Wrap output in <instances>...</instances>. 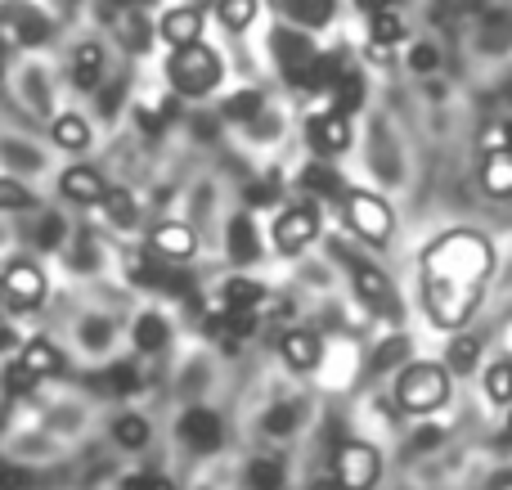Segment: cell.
<instances>
[{
	"label": "cell",
	"mask_w": 512,
	"mask_h": 490,
	"mask_svg": "<svg viewBox=\"0 0 512 490\" xmlns=\"http://www.w3.org/2000/svg\"><path fill=\"white\" fill-rule=\"evenodd\" d=\"M382 477V455L369 441H346L333 455V482L342 490H373Z\"/></svg>",
	"instance_id": "cell-5"
},
{
	"label": "cell",
	"mask_w": 512,
	"mask_h": 490,
	"mask_svg": "<svg viewBox=\"0 0 512 490\" xmlns=\"http://www.w3.org/2000/svg\"><path fill=\"white\" fill-rule=\"evenodd\" d=\"M315 239H319V212L310 203L288 207V212L274 221V248H279L283 257H292V252H306Z\"/></svg>",
	"instance_id": "cell-9"
},
{
	"label": "cell",
	"mask_w": 512,
	"mask_h": 490,
	"mask_svg": "<svg viewBox=\"0 0 512 490\" xmlns=\"http://www.w3.org/2000/svg\"><path fill=\"white\" fill-rule=\"evenodd\" d=\"M198 252V234L189 230L185 221H162L158 230L149 234V257L162 261H189Z\"/></svg>",
	"instance_id": "cell-11"
},
{
	"label": "cell",
	"mask_w": 512,
	"mask_h": 490,
	"mask_svg": "<svg viewBox=\"0 0 512 490\" xmlns=\"http://www.w3.org/2000/svg\"><path fill=\"white\" fill-rule=\"evenodd\" d=\"M216 14H221L225 32H248L256 18V0H216Z\"/></svg>",
	"instance_id": "cell-28"
},
{
	"label": "cell",
	"mask_w": 512,
	"mask_h": 490,
	"mask_svg": "<svg viewBox=\"0 0 512 490\" xmlns=\"http://www.w3.org/2000/svg\"><path fill=\"white\" fill-rule=\"evenodd\" d=\"M158 32H162V41H167V45H189V41H203V9H194V5H180V9H171V14H162Z\"/></svg>",
	"instance_id": "cell-16"
},
{
	"label": "cell",
	"mask_w": 512,
	"mask_h": 490,
	"mask_svg": "<svg viewBox=\"0 0 512 490\" xmlns=\"http://www.w3.org/2000/svg\"><path fill=\"white\" fill-rule=\"evenodd\" d=\"M50 140L59 144V149H68V153H81L90 144V122L81 113H59L50 122Z\"/></svg>",
	"instance_id": "cell-21"
},
{
	"label": "cell",
	"mask_w": 512,
	"mask_h": 490,
	"mask_svg": "<svg viewBox=\"0 0 512 490\" xmlns=\"http://www.w3.org/2000/svg\"><path fill=\"white\" fill-rule=\"evenodd\" d=\"M423 266V311L436 329H463L495 275V243L481 230H445L418 257Z\"/></svg>",
	"instance_id": "cell-1"
},
{
	"label": "cell",
	"mask_w": 512,
	"mask_h": 490,
	"mask_svg": "<svg viewBox=\"0 0 512 490\" xmlns=\"http://www.w3.org/2000/svg\"><path fill=\"white\" fill-rule=\"evenodd\" d=\"M18 365H23L36 383H41V378H59L63 374V351L54 347L50 338H32V342H23V351H18Z\"/></svg>",
	"instance_id": "cell-14"
},
{
	"label": "cell",
	"mask_w": 512,
	"mask_h": 490,
	"mask_svg": "<svg viewBox=\"0 0 512 490\" xmlns=\"http://www.w3.org/2000/svg\"><path fill=\"white\" fill-rule=\"evenodd\" d=\"M333 95H337V113L351 117L355 108L364 104V81L355 77V72H342V77H337V86H333Z\"/></svg>",
	"instance_id": "cell-32"
},
{
	"label": "cell",
	"mask_w": 512,
	"mask_h": 490,
	"mask_svg": "<svg viewBox=\"0 0 512 490\" xmlns=\"http://www.w3.org/2000/svg\"><path fill=\"white\" fill-rule=\"evenodd\" d=\"M355 9H364V14H378V9H391V0H355Z\"/></svg>",
	"instance_id": "cell-42"
},
{
	"label": "cell",
	"mask_w": 512,
	"mask_h": 490,
	"mask_svg": "<svg viewBox=\"0 0 512 490\" xmlns=\"http://www.w3.org/2000/svg\"><path fill=\"white\" fill-rule=\"evenodd\" d=\"M221 302H225V311H256L265 302V284H256L248 275H230L221 284Z\"/></svg>",
	"instance_id": "cell-19"
},
{
	"label": "cell",
	"mask_w": 512,
	"mask_h": 490,
	"mask_svg": "<svg viewBox=\"0 0 512 490\" xmlns=\"http://www.w3.org/2000/svg\"><path fill=\"white\" fill-rule=\"evenodd\" d=\"M45 288L50 284H45L41 266H32V261H9L5 275H0V293L14 311H36L45 302Z\"/></svg>",
	"instance_id": "cell-7"
},
{
	"label": "cell",
	"mask_w": 512,
	"mask_h": 490,
	"mask_svg": "<svg viewBox=\"0 0 512 490\" xmlns=\"http://www.w3.org/2000/svg\"><path fill=\"white\" fill-rule=\"evenodd\" d=\"M369 59L373 63H391V45L387 41H369Z\"/></svg>",
	"instance_id": "cell-40"
},
{
	"label": "cell",
	"mask_w": 512,
	"mask_h": 490,
	"mask_svg": "<svg viewBox=\"0 0 512 490\" xmlns=\"http://www.w3.org/2000/svg\"><path fill=\"white\" fill-rule=\"evenodd\" d=\"M0 347H14V333L9 329H0Z\"/></svg>",
	"instance_id": "cell-46"
},
{
	"label": "cell",
	"mask_w": 512,
	"mask_h": 490,
	"mask_svg": "<svg viewBox=\"0 0 512 490\" xmlns=\"http://www.w3.org/2000/svg\"><path fill=\"white\" fill-rule=\"evenodd\" d=\"M14 32H18V45H41L50 36V18L41 9H14Z\"/></svg>",
	"instance_id": "cell-26"
},
{
	"label": "cell",
	"mask_w": 512,
	"mask_h": 490,
	"mask_svg": "<svg viewBox=\"0 0 512 490\" xmlns=\"http://www.w3.org/2000/svg\"><path fill=\"white\" fill-rule=\"evenodd\" d=\"M140 126H144V131H158V113H153V108H140Z\"/></svg>",
	"instance_id": "cell-43"
},
{
	"label": "cell",
	"mask_w": 512,
	"mask_h": 490,
	"mask_svg": "<svg viewBox=\"0 0 512 490\" xmlns=\"http://www.w3.org/2000/svg\"><path fill=\"white\" fill-rule=\"evenodd\" d=\"M104 212L113 225H131L135 221V198L126 194V189H108L104 194Z\"/></svg>",
	"instance_id": "cell-35"
},
{
	"label": "cell",
	"mask_w": 512,
	"mask_h": 490,
	"mask_svg": "<svg viewBox=\"0 0 512 490\" xmlns=\"http://www.w3.org/2000/svg\"><path fill=\"white\" fill-rule=\"evenodd\" d=\"M409 356V338H387L378 351H373V369H391Z\"/></svg>",
	"instance_id": "cell-37"
},
{
	"label": "cell",
	"mask_w": 512,
	"mask_h": 490,
	"mask_svg": "<svg viewBox=\"0 0 512 490\" xmlns=\"http://www.w3.org/2000/svg\"><path fill=\"white\" fill-rule=\"evenodd\" d=\"M225 248H230V257L239 261V266H248V261L261 257V234H256L252 216H234L230 230H225Z\"/></svg>",
	"instance_id": "cell-17"
},
{
	"label": "cell",
	"mask_w": 512,
	"mask_h": 490,
	"mask_svg": "<svg viewBox=\"0 0 512 490\" xmlns=\"http://www.w3.org/2000/svg\"><path fill=\"white\" fill-rule=\"evenodd\" d=\"M144 486H149V477H144V473H135V477H126V482H122V490H144Z\"/></svg>",
	"instance_id": "cell-44"
},
{
	"label": "cell",
	"mask_w": 512,
	"mask_h": 490,
	"mask_svg": "<svg viewBox=\"0 0 512 490\" xmlns=\"http://www.w3.org/2000/svg\"><path fill=\"white\" fill-rule=\"evenodd\" d=\"M486 396L495 405H512V360H499L486 369Z\"/></svg>",
	"instance_id": "cell-30"
},
{
	"label": "cell",
	"mask_w": 512,
	"mask_h": 490,
	"mask_svg": "<svg viewBox=\"0 0 512 490\" xmlns=\"http://www.w3.org/2000/svg\"><path fill=\"white\" fill-rule=\"evenodd\" d=\"M450 401V369L432 365V360H418L405 365L396 378V405L405 414H436Z\"/></svg>",
	"instance_id": "cell-3"
},
{
	"label": "cell",
	"mask_w": 512,
	"mask_h": 490,
	"mask_svg": "<svg viewBox=\"0 0 512 490\" xmlns=\"http://www.w3.org/2000/svg\"><path fill=\"white\" fill-rule=\"evenodd\" d=\"M221 437H225V428H221V419H216L212 410H185L180 414V441H185L189 450H203V455H212V450H221Z\"/></svg>",
	"instance_id": "cell-12"
},
{
	"label": "cell",
	"mask_w": 512,
	"mask_h": 490,
	"mask_svg": "<svg viewBox=\"0 0 512 490\" xmlns=\"http://www.w3.org/2000/svg\"><path fill=\"white\" fill-rule=\"evenodd\" d=\"M59 194L68 198V203L95 207V203H104L108 185H104V176H99L95 167H68V171L59 176Z\"/></svg>",
	"instance_id": "cell-13"
},
{
	"label": "cell",
	"mask_w": 512,
	"mask_h": 490,
	"mask_svg": "<svg viewBox=\"0 0 512 490\" xmlns=\"http://www.w3.org/2000/svg\"><path fill=\"white\" fill-rule=\"evenodd\" d=\"M297 185L306 189V194L333 198V203H342V198H346V185H342V176H337V171L328 167V162H310V167H301Z\"/></svg>",
	"instance_id": "cell-18"
},
{
	"label": "cell",
	"mask_w": 512,
	"mask_h": 490,
	"mask_svg": "<svg viewBox=\"0 0 512 490\" xmlns=\"http://www.w3.org/2000/svg\"><path fill=\"white\" fill-rule=\"evenodd\" d=\"M32 203H36L32 189L18 185V180H9V176H0V212H27Z\"/></svg>",
	"instance_id": "cell-34"
},
{
	"label": "cell",
	"mask_w": 512,
	"mask_h": 490,
	"mask_svg": "<svg viewBox=\"0 0 512 490\" xmlns=\"http://www.w3.org/2000/svg\"><path fill=\"white\" fill-rule=\"evenodd\" d=\"M248 203H256V207H261V203H274V194H270L265 185H252V189H248Z\"/></svg>",
	"instance_id": "cell-41"
},
{
	"label": "cell",
	"mask_w": 512,
	"mask_h": 490,
	"mask_svg": "<svg viewBox=\"0 0 512 490\" xmlns=\"http://www.w3.org/2000/svg\"><path fill=\"white\" fill-rule=\"evenodd\" d=\"M477 360H481V338H472V333L450 338V351H445V369H450V374H472Z\"/></svg>",
	"instance_id": "cell-24"
},
{
	"label": "cell",
	"mask_w": 512,
	"mask_h": 490,
	"mask_svg": "<svg viewBox=\"0 0 512 490\" xmlns=\"http://www.w3.org/2000/svg\"><path fill=\"white\" fill-rule=\"evenodd\" d=\"M248 486L252 490H279L283 486V464L279 459H252L248 464Z\"/></svg>",
	"instance_id": "cell-33"
},
{
	"label": "cell",
	"mask_w": 512,
	"mask_h": 490,
	"mask_svg": "<svg viewBox=\"0 0 512 490\" xmlns=\"http://www.w3.org/2000/svg\"><path fill=\"white\" fill-rule=\"evenodd\" d=\"M409 63H414V68H418V72L436 68V50H432V45H418V50H414V59H409Z\"/></svg>",
	"instance_id": "cell-39"
},
{
	"label": "cell",
	"mask_w": 512,
	"mask_h": 490,
	"mask_svg": "<svg viewBox=\"0 0 512 490\" xmlns=\"http://www.w3.org/2000/svg\"><path fill=\"white\" fill-rule=\"evenodd\" d=\"M351 284H355V297H360L369 311H378V315H387V320H400V297H396V288H391V279L382 275L378 266H369V261H355V270H351Z\"/></svg>",
	"instance_id": "cell-8"
},
{
	"label": "cell",
	"mask_w": 512,
	"mask_h": 490,
	"mask_svg": "<svg viewBox=\"0 0 512 490\" xmlns=\"http://www.w3.org/2000/svg\"><path fill=\"white\" fill-rule=\"evenodd\" d=\"M171 342V324L162 320L158 311H149V315H140L135 320V347L140 351H162Z\"/></svg>",
	"instance_id": "cell-25"
},
{
	"label": "cell",
	"mask_w": 512,
	"mask_h": 490,
	"mask_svg": "<svg viewBox=\"0 0 512 490\" xmlns=\"http://www.w3.org/2000/svg\"><path fill=\"white\" fill-rule=\"evenodd\" d=\"M306 140L315 144V153H346L355 140V131H351V122H346V113L333 108V113L306 117Z\"/></svg>",
	"instance_id": "cell-10"
},
{
	"label": "cell",
	"mask_w": 512,
	"mask_h": 490,
	"mask_svg": "<svg viewBox=\"0 0 512 490\" xmlns=\"http://www.w3.org/2000/svg\"><path fill=\"white\" fill-rule=\"evenodd\" d=\"M508 437H512V414H508Z\"/></svg>",
	"instance_id": "cell-47"
},
{
	"label": "cell",
	"mask_w": 512,
	"mask_h": 490,
	"mask_svg": "<svg viewBox=\"0 0 512 490\" xmlns=\"http://www.w3.org/2000/svg\"><path fill=\"white\" fill-rule=\"evenodd\" d=\"M0 383H5V392H9V396H23V392H32V387H36V378L14 360V365L5 369V378H0Z\"/></svg>",
	"instance_id": "cell-38"
},
{
	"label": "cell",
	"mask_w": 512,
	"mask_h": 490,
	"mask_svg": "<svg viewBox=\"0 0 512 490\" xmlns=\"http://www.w3.org/2000/svg\"><path fill=\"white\" fill-rule=\"evenodd\" d=\"M167 81L176 86V95H185V99L212 95V90L221 86V59H216V50L203 41L176 45V54L167 59Z\"/></svg>",
	"instance_id": "cell-2"
},
{
	"label": "cell",
	"mask_w": 512,
	"mask_h": 490,
	"mask_svg": "<svg viewBox=\"0 0 512 490\" xmlns=\"http://www.w3.org/2000/svg\"><path fill=\"white\" fill-rule=\"evenodd\" d=\"M310 490H342V486H337V482H333V477H324V482H315V486H310Z\"/></svg>",
	"instance_id": "cell-45"
},
{
	"label": "cell",
	"mask_w": 512,
	"mask_h": 490,
	"mask_svg": "<svg viewBox=\"0 0 512 490\" xmlns=\"http://www.w3.org/2000/svg\"><path fill=\"white\" fill-rule=\"evenodd\" d=\"M270 50H274V63H279L283 81L288 86H306V72L310 63H315V45H310L306 32H297V27H279V32H270Z\"/></svg>",
	"instance_id": "cell-6"
},
{
	"label": "cell",
	"mask_w": 512,
	"mask_h": 490,
	"mask_svg": "<svg viewBox=\"0 0 512 490\" xmlns=\"http://www.w3.org/2000/svg\"><path fill=\"white\" fill-rule=\"evenodd\" d=\"M99 77H104V50H99L95 41L77 45V54H72V86H77V90H95Z\"/></svg>",
	"instance_id": "cell-20"
},
{
	"label": "cell",
	"mask_w": 512,
	"mask_h": 490,
	"mask_svg": "<svg viewBox=\"0 0 512 490\" xmlns=\"http://www.w3.org/2000/svg\"><path fill=\"white\" fill-rule=\"evenodd\" d=\"M283 14L297 27H328L337 14V0H283Z\"/></svg>",
	"instance_id": "cell-22"
},
{
	"label": "cell",
	"mask_w": 512,
	"mask_h": 490,
	"mask_svg": "<svg viewBox=\"0 0 512 490\" xmlns=\"http://www.w3.org/2000/svg\"><path fill=\"white\" fill-rule=\"evenodd\" d=\"M113 441L122 450H144L149 446V423H144L140 414H122V419L113 423Z\"/></svg>",
	"instance_id": "cell-27"
},
{
	"label": "cell",
	"mask_w": 512,
	"mask_h": 490,
	"mask_svg": "<svg viewBox=\"0 0 512 490\" xmlns=\"http://www.w3.org/2000/svg\"><path fill=\"white\" fill-rule=\"evenodd\" d=\"M279 351L297 374H310V369L319 365V356H324V342H319V333H310V329H292V333H283Z\"/></svg>",
	"instance_id": "cell-15"
},
{
	"label": "cell",
	"mask_w": 512,
	"mask_h": 490,
	"mask_svg": "<svg viewBox=\"0 0 512 490\" xmlns=\"http://www.w3.org/2000/svg\"><path fill=\"white\" fill-rule=\"evenodd\" d=\"M400 36H405V18H400V14H391V9H378V14H369V41L396 45Z\"/></svg>",
	"instance_id": "cell-31"
},
{
	"label": "cell",
	"mask_w": 512,
	"mask_h": 490,
	"mask_svg": "<svg viewBox=\"0 0 512 490\" xmlns=\"http://www.w3.org/2000/svg\"><path fill=\"white\" fill-rule=\"evenodd\" d=\"M346 221H351V230L360 234L364 243H373V248H387L391 234H396V212L387 207V198L382 194H369V189H346Z\"/></svg>",
	"instance_id": "cell-4"
},
{
	"label": "cell",
	"mask_w": 512,
	"mask_h": 490,
	"mask_svg": "<svg viewBox=\"0 0 512 490\" xmlns=\"http://www.w3.org/2000/svg\"><path fill=\"white\" fill-rule=\"evenodd\" d=\"M481 185H486L490 198H512V153H486Z\"/></svg>",
	"instance_id": "cell-23"
},
{
	"label": "cell",
	"mask_w": 512,
	"mask_h": 490,
	"mask_svg": "<svg viewBox=\"0 0 512 490\" xmlns=\"http://www.w3.org/2000/svg\"><path fill=\"white\" fill-rule=\"evenodd\" d=\"M265 113V95L261 90H239V95L230 99V104H225V117H230V122H256V117Z\"/></svg>",
	"instance_id": "cell-29"
},
{
	"label": "cell",
	"mask_w": 512,
	"mask_h": 490,
	"mask_svg": "<svg viewBox=\"0 0 512 490\" xmlns=\"http://www.w3.org/2000/svg\"><path fill=\"white\" fill-rule=\"evenodd\" d=\"M481 153H512V122H495L481 131Z\"/></svg>",
	"instance_id": "cell-36"
}]
</instances>
